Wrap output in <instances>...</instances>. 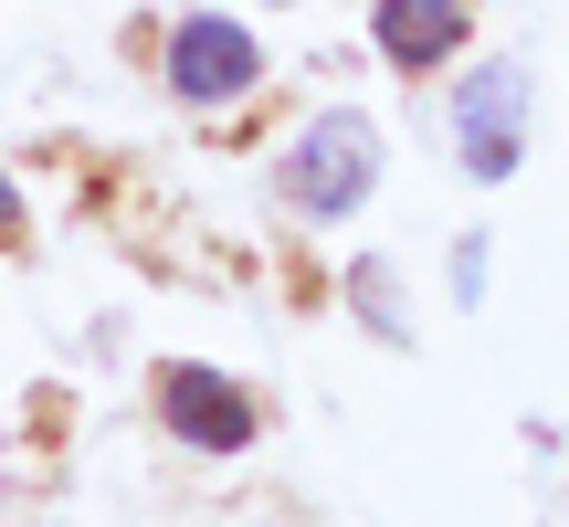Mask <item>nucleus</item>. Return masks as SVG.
Here are the masks:
<instances>
[{
	"label": "nucleus",
	"mask_w": 569,
	"mask_h": 527,
	"mask_svg": "<svg viewBox=\"0 0 569 527\" xmlns=\"http://www.w3.org/2000/svg\"><path fill=\"white\" fill-rule=\"evenodd\" d=\"M453 296H465V306L486 296V243H465V253H453Z\"/></svg>",
	"instance_id": "nucleus-7"
},
{
	"label": "nucleus",
	"mask_w": 569,
	"mask_h": 527,
	"mask_svg": "<svg viewBox=\"0 0 569 527\" xmlns=\"http://www.w3.org/2000/svg\"><path fill=\"white\" fill-rule=\"evenodd\" d=\"M517 148H528V74L517 63H475L465 84H453V159H465V180H517Z\"/></svg>",
	"instance_id": "nucleus-2"
},
{
	"label": "nucleus",
	"mask_w": 569,
	"mask_h": 527,
	"mask_svg": "<svg viewBox=\"0 0 569 527\" xmlns=\"http://www.w3.org/2000/svg\"><path fill=\"white\" fill-rule=\"evenodd\" d=\"M253 74H264V53H253L243 21L190 11L180 32H169V96L180 106H232V96H253Z\"/></svg>",
	"instance_id": "nucleus-3"
},
{
	"label": "nucleus",
	"mask_w": 569,
	"mask_h": 527,
	"mask_svg": "<svg viewBox=\"0 0 569 527\" xmlns=\"http://www.w3.org/2000/svg\"><path fill=\"white\" fill-rule=\"evenodd\" d=\"M369 32H380V53L401 63V74H432V63H453V42H465V0H380Z\"/></svg>",
	"instance_id": "nucleus-5"
},
{
	"label": "nucleus",
	"mask_w": 569,
	"mask_h": 527,
	"mask_svg": "<svg viewBox=\"0 0 569 527\" xmlns=\"http://www.w3.org/2000/svg\"><path fill=\"white\" fill-rule=\"evenodd\" d=\"M348 296H359V317H380V338H411V317H401V296H390L380 264H359V275H348Z\"/></svg>",
	"instance_id": "nucleus-6"
},
{
	"label": "nucleus",
	"mask_w": 569,
	"mask_h": 527,
	"mask_svg": "<svg viewBox=\"0 0 569 527\" xmlns=\"http://www.w3.org/2000/svg\"><path fill=\"white\" fill-rule=\"evenodd\" d=\"M21 232V190H11V169H0V243Z\"/></svg>",
	"instance_id": "nucleus-8"
},
{
	"label": "nucleus",
	"mask_w": 569,
	"mask_h": 527,
	"mask_svg": "<svg viewBox=\"0 0 569 527\" xmlns=\"http://www.w3.org/2000/svg\"><path fill=\"white\" fill-rule=\"evenodd\" d=\"M380 190V127L369 117H317L296 148H284V201L306 211V222H348V211Z\"/></svg>",
	"instance_id": "nucleus-1"
},
{
	"label": "nucleus",
	"mask_w": 569,
	"mask_h": 527,
	"mask_svg": "<svg viewBox=\"0 0 569 527\" xmlns=\"http://www.w3.org/2000/svg\"><path fill=\"white\" fill-rule=\"evenodd\" d=\"M159 411H169V432L201 444V454H243L253 432H264L253 390L222 380V369H201V359H169V369H159Z\"/></svg>",
	"instance_id": "nucleus-4"
}]
</instances>
